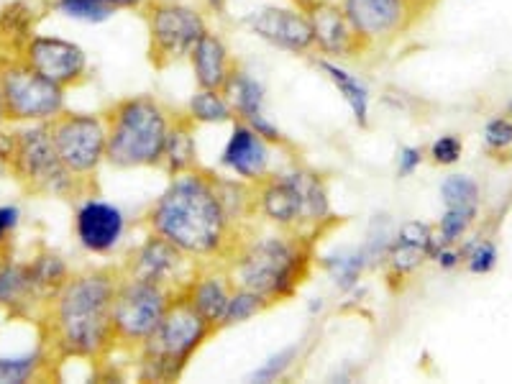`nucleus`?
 Returning a JSON list of instances; mask_svg holds the SVG:
<instances>
[{"label":"nucleus","instance_id":"1","mask_svg":"<svg viewBox=\"0 0 512 384\" xmlns=\"http://www.w3.org/2000/svg\"><path fill=\"white\" fill-rule=\"evenodd\" d=\"M146 226L195 262L226 259L241 241L236 221L223 203L218 177L203 169L172 177L146 213Z\"/></svg>","mask_w":512,"mask_h":384},{"label":"nucleus","instance_id":"2","mask_svg":"<svg viewBox=\"0 0 512 384\" xmlns=\"http://www.w3.org/2000/svg\"><path fill=\"white\" fill-rule=\"evenodd\" d=\"M121 269L70 274L44 305L47 346L57 359L100 361L116 349L113 300Z\"/></svg>","mask_w":512,"mask_h":384},{"label":"nucleus","instance_id":"3","mask_svg":"<svg viewBox=\"0 0 512 384\" xmlns=\"http://www.w3.org/2000/svg\"><path fill=\"white\" fill-rule=\"evenodd\" d=\"M310 267L313 239L282 228L241 239L226 256L233 285L259 292L269 305L290 300L310 274Z\"/></svg>","mask_w":512,"mask_h":384},{"label":"nucleus","instance_id":"4","mask_svg":"<svg viewBox=\"0 0 512 384\" xmlns=\"http://www.w3.org/2000/svg\"><path fill=\"white\" fill-rule=\"evenodd\" d=\"M254 203L256 213L274 228L303 233L308 239L333 223L326 182L308 167H290L264 177L254 185Z\"/></svg>","mask_w":512,"mask_h":384},{"label":"nucleus","instance_id":"5","mask_svg":"<svg viewBox=\"0 0 512 384\" xmlns=\"http://www.w3.org/2000/svg\"><path fill=\"white\" fill-rule=\"evenodd\" d=\"M175 116L154 95H128L105 111V162L118 169L159 167Z\"/></svg>","mask_w":512,"mask_h":384},{"label":"nucleus","instance_id":"6","mask_svg":"<svg viewBox=\"0 0 512 384\" xmlns=\"http://www.w3.org/2000/svg\"><path fill=\"white\" fill-rule=\"evenodd\" d=\"M216 333L208 320L192 308L185 295H177L164 313L157 331L136 349L139 377L144 382H172L185 372L200 346Z\"/></svg>","mask_w":512,"mask_h":384},{"label":"nucleus","instance_id":"7","mask_svg":"<svg viewBox=\"0 0 512 384\" xmlns=\"http://www.w3.org/2000/svg\"><path fill=\"white\" fill-rule=\"evenodd\" d=\"M8 169L26 190L36 195L72 198L85 185L59 159L49 123H24L13 131Z\"/></svg>","mask_w":512,"mask_h":384},{"label":"nucleus","instance_id":"8","mask_svg":"<svg viewBox=\"0 0 512 384\" xmlns=\"http://www.w3.org/2000/svg\"><path fill=\"white\" fill-rule=\"evenodd\" d=\"M141 16L149 34V59L157 70L187 59L210 29L208 13L190 0H146Z\"/></svg>","mask_w":512,"mask_h":384},{"label":"nucleus","instance_id":"9","mask_svg":"<svg viewBox=\"0 0 512 384\" xmlns=\"http://www.w3.org/2000/svg\"><path fill=\"white\" fill-rule=\"evenodd\" d=\"M0 95L8 123H49L67 111V90L31 70L21 57L0 59Z\"/></svg>","mask_w":512,"mask_h":384},{"label":"nucleus","instance_id":"10","mask_svg":"<svg viewBox=\"0 0 512 384\" xmlns=\"http://www.w3.org/2000/svg\"><path fill=\"white\" fill-rule=\"evenodd\" d=\"M175 297L177 292L169 290V287L139 280V277H128L121 272L116 300H113L116 346H126L131 351L139 349L146 338L157 331Z\"/></svg>","mask_w":512,"mask_h":384},{"label":"nucleus","instance_id":"11","mask_svg":"<svg viewBox=\"0 0 512 384\" xmlns=\"http://www.w3.org/2000/svg\"><path fill=\"white\" fill-rule=\"evenodd\" d=\"M49 128L64 167L80 182H88L105 162V149H108L105 113L64 111L62 116L49 121Z\"/></svg>","mask_w":512,"mask_h":384},{"label":"nucleus","instance_id":"12","mask_svg":"<svg viewBox=\"0 0 512 384\" xmlns=\"http://www.w3.org/2000/svg\"><path fill=\"white\" fill-rule=\"evenodd\" d=\"M241 26L251 36L264 41L267 47L280 49L285 54H295V57L315 54L313 26H310V16L303 6L267 3V6H259L246 13L241 18Z\"/></svg>","mask_w":512,"mask_h":384},{"label":"nucleus","instance_id":"13","mask_svg":"<svg viewBox=\"0 0 512 384\" xmlns=\"http://www.w3.org/2000/svg\"><path fill=\"white\" fill-rule=\"evenodd\" d=\"M338 6L367 52L395 44L418 18L408 0H338Z\"/></svg>","mask_w":512,"mask_h":384},{"label":"nucleus","instance_id":"14","mask_svg":"<svg viewBox=\"0 0 512 384\" xmlns=\"http://www.w3.org/2000/svg\"><path fill=\"white\" fill-rule=\"evenodd\" d=\"M21 59L41 77L52 80L59 88H80L90 80L88 52L72 39L52 34H34L21 49Z\"/></svg>","mask_w":512,"mask_h":384},{"label":"nucleus","instance_id":"15","mask_svg":"<svg viewBox=\"0 0 512 384\" xmlns=\"http://www.w3.org/2000/svg\"><path fill=\"white\" fill-rule=\"evenodd\" d=\"M200 264L182 254L175 244H169L167 239L149 233L134 251L128 256V262L123 264L121 272L128 277H139L146 282H157V285L169 287L180 295L187 287V282L195 277Z\"/></svg>","mask_w":512,"mask_h":384},{"label":"nucleus","instance_id":"16","mask_svg":"<svg viewBox=\"0 0 512 384\" xmlns=\"http://www.w3.org/2000/svg\"><path fill=\"white\" fill-rule=\"evenodd\" d=\"M305 11L310 16V26H313L315 54H320L323 59H338V62L367 54L364 44L356 36L354 26L349 24V18H346L338 3L315 0Z\"/></svg>","mask_w":512,"mask_h":384},{"label":"nucleus","instance_id":"17","mask_svg":"<svg viewBox=\"0 0 512 384\" xmlns=\"http://www.w3.org/2000/svg\"><path fill=\"white\" fill-rule=\"evenodd\" d=\"M221 167L246 185H259L272 175V144L244 121L231 123V136L221 154Z\"/></svg>","mask_w":512,"mask_h":384},{"label":"nucleus","instance_id":"18","mask_svg":"<svg viewBox=\"0 0 512 384\" xmlns=\"http://www.w3.org/2000/svg\"><path fill=\"white\" fill-rule=\"evenodd\" d=\"M223 93L231 100V108L236 113V121L249 123L251 128H256V134L264 136L272 146L287 144L285 134H282L277 123L269 118L267 113V88L264 82L254 75V72L244 70V67H236L231 75V80L226 82Z\"/></svg>","mask_w":512,"mask_h":384},{"label":"nucleus","instance_id":"19","mask_svg":"<svg viewBox=\"0 0 512 384\" xmlns=\"http://www.w3.org/2000/svg\"><path fill=\"white\" fill-rule=\"evenodd\" d=\"M77 244L90 254H111L126 236V216L103 198H85L75 210Z\"/></svg>","mask_w":512,"mask_h":384},{"label":"nucleus","instance_id":"20","mask_svg":"<svg viewBox=\"0 0 512 384\" xmlns=\"http://www.w3.org/2000/svg\"><path fill=\"white\" fill-rule=\"evenodd\" d=\"M438 244V236L428 223L405 221L392 236V244L384 254V272L390 280H408L410 274L418 272Z\"/></svg>","mask_w":512,"mask_h":384},{"label":"nucleus","instance_id":"21","mask_svg":"<svg viewBox=\"0 0 512 384\" xmlns=\"http://www.w3.org/2000/svg\"><path fill=\"white\" fill-rule=\"evenodd\" d=\"M187 62H190L195 85L205 90L226 88V82L231 80L233 70L239 67V62L233 59L228 41L216 29H208L200 36L198 44L187 54Z\"/></svg>","mask_w":512,"mask_h":384},{"label":"nucleus","instance_id":"22","mask_svg":"<svg viewBox=\"0 0 512 384\" xmlns=\"http://www.w3.org/2000/svg\"><path fill=\"white\" fill-rule=\"evenodd\" d=\"M233 280L226 267H200L195 272L182 295L190 300V305L208 320L210 326L221 331L223 318H226L228 300H231Z\"/></svg>","mask_w":512,"mask_h":384},{"label":"nucleus","instance_id":"23","mask_svg":"<svg viewBox=\"0 0 512 384\" xmlns=\"http://www.w3.org/2000/svg\"><path fill=\"white\" fill-rule=\"evenodd\" d=\"M36 305L44 308V300L34 285L29 262H13L3 256L0 259V308L11 315H31Z\"/></svg>","mask_w":512,"mask_h":384},{"label":"nucleus","instance_id":"24","mask_svg":"<svg viewBox=\"0 0 512 384\" xmlns=\"http://www.w3.org/2000/svg\"><path fill=\"white\" fill-rule=\"evenodd\" d=\"M320 72L326 75V80L331 82L336 93L341 95L346 105H349L351 116L359 123L361 128L369 126V116H372V90L354 70L346 67V62H338V59H323L318 57Z\"/></svg>","mask_w":512,"mask_h":384},{"label":"nucleus","instance_id":"25","mask_svg":"<svg viewBox=\"0 0 512 384\" xmlns=\"http://www.w3.org/2000/svg\"><path fill=\"white\" fill-rule=\"evenodd\" d=\"M195 126L190 116H175L172 128L167 134V144H164V154L159 167L167 172L169 177L185 175L198 169V141H195Z\"/></svg>","mask_w":512,"mask_h":384},{"label":"nucleus","instance_id":"26","mask_svg":"<svg viewBox=\"0 0 512 384\" xmlns=\"http://www.w3.org/2000/svg\"><path fill=\"white\" fill-rule=\"evenodd\" d=\"M372 264H377L374 254L369 251L367 244L361 246H346V249H338L333 254L323 256L320 267L326 269V274L331 277L333 287L341 292L356 290L359 280L364 277Z\"/></svg>","mask_w":512,"mask_h":384},{"label":"nucleus","instance_id":"27","mask_svg":"<svg viewBox=\"0 0 512 384\" xmlns=\"http://www.w3.org/2000/svg\"><path fill=\"white\" fill-rule=\"evenodd\" d=\"M36 11L24 3H8L0 11V59L21 57V49L26 47V41L36 34Z\"/></svg>","mask_w":512,"mask_h":384},{"label":"nucleus","instance_id":"28","mask_svg":"<svg viewBox=\"0 0 512 384\" xmlns=\"http://www.w3.org/2000/svg\"><path fill=\"white\" fill-rule=\"evenodd\" d=\"M187 116L198 126H221V123L236 121V113L231 108V100L223 90L198 88L187 103Z\"/></svg>","mask_w":512,"mask_h":384},{"label":"nucleus","instance_id":"29","mask_svg":"<svg viewBox=\"0 0 512 384\" xmlns=\"http://www.w3.org/2000/svg\"><path fill=\"white\" fill-rule=\"evenodd\" d=\"M52 361V351L49 346H39L26 354H13V356H0V384H24L31 379H39L44 369Z\"/></svg>","mask_w":512,"mask_h":384},{"label":"nucleus","instance_id":"30","mask_svg":"<svg viewBox=\"0 0 512 384\" xmlns=\"http://www.w3.org/2000/svg\"><path fill=\"white\" fill-rule=\"evenodd\" d=\"M29 269L44 305H47L49 297H52L64 282L70 280V267H67V262H64L57 251H39V254L29 262Z\"/></svg>","mask_w":512,"mask_h":384},{"label":"nucleus","instance_id":"31","mask_svg":"<svg viewBox=\"0 0 512 384\" xmlns=\"http://www.w3.org/2000/svg\"><path fill=\"white\" fill-rule=\"evenodd\" d=\"M479 185L469 175H448L441 182V200L446 208H459V210H472L479 213Z\"/></svg>","mask_w":512,"mask_h":384},{"label":"nucleus","instance_id":"32","mask_svg":"<svg viewBox=\"0 0 512 384\" xmlns=\"http://www.w3.org/2000/svg\"><path fill=\"white\" fill-rule=\"evenodd\" d=\"M267 308H272V305H269L259 292L233 285L231 300H228V308H226V318H223V328L241 326V323L256 318V315L264 313Z\"/></svg>","mask_w":512,"mask_h":384},{"label":"nucleus","instance_id":"33","mask_svg":"<svg viewBox=\"0 0 512 384\" xmlns=\"http://www.w3.org/2000/svg\"><path fill=\"white\" fill-rule=\"evenodd\" d=\"M52 8L62 18H70L77 24H105L116 16V11L108 6H103L100 0H52Z\"/></svg>","mask_w":512,"mask_h":384},{"label":"nucleus","instance_id":"34","mask_svg":"<svg viewBox=\"0 0 512 384\" xmlns=\"http://www.w3.org/2000/svg\"><path fill=\"white\" fill-rule=\"evenodd\" d=\"M300 349H303V341H297V344H290L287 349L272 354L267 361H264L262 367L251 374V379L262 384L274 382V379H282L297 364V359H300Z\"/></svg>","mask_w":512,"mask_h":384},{"label":"nucleus","instance_id":"35","mask_svg":"<svg viewBox=\"0 0 512 384\" xmlns=\"http://www.w3.org/2000/svg\"><path fill=\"white\" fill-rule=\"evenodd\" d=\"M479 213H472V210H459V208H443V216L438 221V239L443 244H459L464 239L472 223L477 221Z\"/></svg>","mask_w":512,"mask_h":384},{"label":"nucleus","instance_id":"36","mask_svg":"<svg viewBox=\"0 0 512 384\" xmlns=\"http://www.w3.org/2000/svg\"><path fill=\"white\" fill-rule=\"evenodd\" d=\"M464 254L466 269L472 274H489L497 267V246L495 241H474L466 249H461Z\"/></svg>","mask_w":512,"mask_h":384},{"label":"nucleus","instance_id":"37","mask_svg":"<svg viewBox=\"0 0 512 384\" xmlns=\"http://www.w3.org/2000/svg\"><path fill=\"white\" fill-rule=\"evenodd\" d=\"M461 154H464V141L456 134L438 136L431 144V149H428V157H431V162L438 164V167H451V164L459 162Z\"/></svg>","mask_w":512,"mask_h":384},{"label":"nucleus","instance_id":"38","mask_svg":"<svg viewBox=\"0 0 512 384\" xmlns=\"http://www.w3.org/2000/svg\"><path fill=\"white\" fill-rule=\"evenodd\" d=\"M484 144L495 152H502L507 146H512V118L510 116H497L487 121L484 126Z\"/></svg>","mask_w":512,"mask_h":384},{"label":"nucleus","instance_id":"39","mask_svg":"<svg viewBox=\"0 0 512 384\" xmlns=\"http://www.w3.org/2000/svg\"><path fill=\"white\" fill-rule=\"evenodd\" d=\"M18 226H21V210L18 205H0V259L8 254Z\"/></svg>","mask_w":512,"mask_h":384},{"label":"nucleus","instance_id":"40","mask_svg":"<svg viewBox=\"0 0 512 384\" xmlns=\"http://www.w3.org/2000/svg\"><path fill=\"white\" fill-rule=\"evenodd\" d=\"M423 159H425L423 146H400V152H397V159H395L397 177H400V180L413 177L420 169V164H423Z\"/></svg>","mask_w":512,"mask_h":384},{"label":"nucleus","instance_id":"41","mask_svg":"<svg viewBox=\"0 0 512 384\" xmlns=\"http://www.w3.org/2000/svg\"><path fill=\"white\" fill-rule=\"evenodd\" d=\"M103 6L113 8V11H141L146 6V0H100Z\"/></svg>","mask_w":512,"mask_h":384},{"label":"nucleus","instance_id":"42","mask_svg":"<svg viewBox=\"0 0 512 384\" xmlns=\"http://www.w3.org/2000/svg\"><path fill=\"white\" fill-rule=\"evenodd\" d=\"M228 6V0H200V8L205 13H223Z\"/></svg>","mask_w":512,"mask_h":384},{"label":"nucleus","instance_id":"43","mask_svg":"<svg viewBox=\"0 0 512 384\" xmlns=\"http://www.w3.org/2000/svg\"><path fill=\"white\" fill-rule=\"evenodd\" d=\"M408 3H410V6H413V8H415V13H418V16H420V13H423V11H425V8L431 6L433 0H408Z\"/></svg>","mask_w":512,"mask_h":384},{"label":"nucleus","instance_id":"44","mask_svg":"<svg viewBox=\"0 0 512 384\" xmlns=\"http://www.w3.org/2000/svg\"><path fill=\"white\" fill-rule=\"evenodd\" d=\"M8 118H6V105H3V95H0V126H6Z\"/></svg>","mask_w":512,"mask_h":384},{"label":"nucleus","instance_id":"45","mask_svg":"<svg viewBox=\"0 0 512 384\" xmlns=\"http://www.w3.org/2000/svg\"><path fill=\"white\" fill-rule=\"evenodd\" d=\"M3 172H8V159L0 154V175H3Z\"/></svg>","mask_w":512,"mask_h":384},{"label":"nucleus","instance_id":"46","mask_svg":"<svg viewBox=\"0 0 512 384\" xmlns=\"http://www.w3.org/2000/svg\"><path fill=\"white\" fill-rule=\"evenodd\" d=\"M507 113H510V116H512V100H510V103H507Z\"/></svg>","mask_w":512,"mask_h":384}]
</instances>
